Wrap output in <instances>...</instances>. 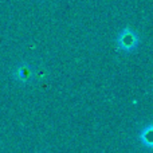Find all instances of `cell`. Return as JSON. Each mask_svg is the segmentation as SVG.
Instances as JSON below:
<instances>
[{
    "label": "cell",
    "instance_id": "cell-2",
    "mask_svg": "<svg viewBox=\"0 0 153 153\" xmlns=\"http://www.w3.org/2000/svg\"><path fill=\"white\" fill-rule=\"evenodd\" d=\"M13 75H15V78L18 79V81L23 82V83H27V82H30L32 79L34 71H32V67L28 66L27 63H20L15 67Z\"/></svg>",
    "mask_w": 153,
    "mask_h": 153
},
{
    "label": "cell",
    "instance_id": "cell-3",
    "mask_svg": "<svg viewBox=\"0 0 153 153\" xmlns=\"http://www.w3.org/2000/svg\"><path fill=\"white\" fill-rule=\"evenodd\" d=\"M141 141L145 144L148 148H152V126L148 125L145 130H143L141 133Z\"/></svg>",
    "mask_w": 153,
    "mask_h": 153
},
{
    "label": "cell",
    "instance_id": "cell-1",
    "mask_svg": "<svg viewBox=\"0 0 153 153\" xmlns=\"http://www.w3.org/2000/svg\"><path fill=\"white\" fill-rule=\"evenodd\" d=\"M138 43H140V38H138L137 32L130 27H125L117 36V47L124 53H132L137 48Z\"/></svg>",
    "mask_w": 153,
    "mask_h": 153
}]
</instances>
